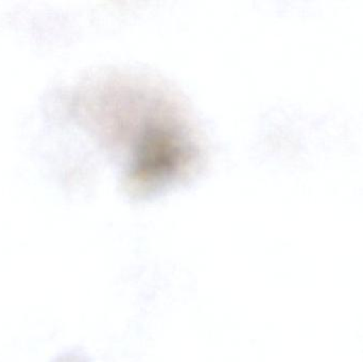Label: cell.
<instances>
[{
    "mask_svg": "<svg viewBox=\"0 0 363 362\" xmlns=\"http://www.w3.org/2000/svg\"><path fill=\"white\" fill-rule=\"evenodd\" d=\"M51 362H89V359L84 355L79 353L69 352L64 353L52 359Z\"/></svg>",
    "mask_w": 363,
    "mask_h": 362,
    "instance_id": "1",
    "label": "cell"
}]
</instances>
